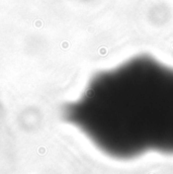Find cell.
I'll list each match as a JSON object with an SVG mask.
<instances>
[{
  "instance_id": "6da1fadb",
  "label": "cell",
  "mask_w": 173,
  "mask_h": 174,
  "mask_svg": "<svg viewBox=\"0 0 173 174\" xmlns=\"http://www.w3.org/2000/svg\"><path fill=\"white\" fill-rule=\"evenodd\" d=\"M63 114L110 155L173 150V68L149 55L133 57L96 74Z\"/></svg>"
}]
</instances>
